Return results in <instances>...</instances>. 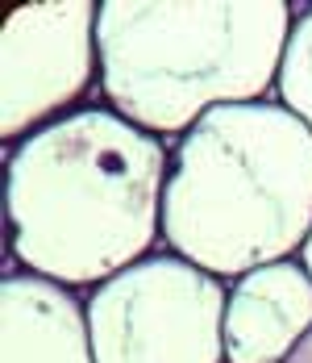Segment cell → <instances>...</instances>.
Instances as JSON below:
<instances>
[{
	"instance_id": "cell-1",
	"label": "cell",
	"mask_w": 312,
	"mask_h": 363,
	"mask_svg": "<svg viewBox=\"0 0 312 363\" xmlns=\"http://www.w3.org/2000/svg\"><path fill=\"white\" fill-rule=\"evenodd\" d=\"M171 143L88 105L4 146L8 255L63 289H100L163 238Z\"/></svg>"
},
{
	"instance_id": "cell-2",
	"label": "cell",
	"mask_w": 312,
	"mask_h": 363,
	"mask_svg": "<svg viewBox=\"0 0 312 363\" xmlns=\"http://www.w3.org/2000/svg\"><path fill=\"white\" fill-rule=\"evenodd\" d=\"M312 238V130L279 101L221 105L171 143L163 247L233 284Z\"/></svg>"
},
{
	"instance_id": "cell-3",
	"label": "cell",
	"mask_w": 312,
	"mask_h": 363,
	"mask_svg": "<svg viewBox=\"0 0 312 363\" xmlns=\"http://www.w3.org/2000/svg\"><path fill=\"white\" fill-rule=\"evenodd\" d=\"M296 9L283 0H104V105L179 143L221 105L275 101Z\"/></svg>"
},
{
	"instance_id": "cell-4",
	"label": "cell",
	"mask_w": 312,
	"mask_h": 363,
	"mask_svg": "<svg viewBox=\"0 0 312 363\" xmlns=\"http://www.w3.org/2000/svg\"><path fill=\"white\" fill-rule=\"evenodd\" d=\"M229 284L158 251L88 292V334L96 363H229Z\"/></svg>"
},
{
	"instance_id": "cell-5",
	"label": "cell",
	"mask_w": 312,
	"mask_h": 363,
	"mask_svg": "<svg viewBox=\"0 0 312 363\" xmlns=\"http://www.w3.org/2000/svg\"><path fill=\"white\" fill-rule=\"evenodd\" d=\"M100 4L92 0H46L21 4L0 30V134L4 146L75 113L92 84H100L96 46Z\"/></svg>"
},
{
	"instance_id": "cell-6",
	"label": "cell",
	"mask_w": 312,
	"mask_h": 363,
	"mask_svg": "<svg viewBox=\"0 0 312 363\" xmlns=\"http://www.w3.org/2000/svg\"><path fill=\"white\" fill-rule=\"evenodd\" d=\"M312 330V272L296 259L267 263L229 284L225 301V359L283 363Z\"/></svg>"
},
{
	"instance_id": "cell-7",
	"label": "cell",
	"mask_w": 312,
	"mask_h": 363,
	"mask_svg": "<svg viewBox=\"0 0 312 363\" xmlns=\"http://www.w3.org/2000/svg\"><path fill=\"white\" fill-rule=\"evenodd\" d=\"M0 363H96L88 305L63 284L8 272L0 289Z\"/></svg>"
},
{
	"instance_id": "cell-8",
	"label": "cell",
	"mask_w": 312,
	"mask_h": 363,
	"mask_svg": "<svg viewBox=\"0 0 312 363\" xmlns=\"http://www.w3.org/2000/svg\"><path fill=\"white\" fill-rule=\"evenodd\" d=\"M275 101L312 130V4L296 9L291 38L283 50V67H279L275 79Z\"/></svg>"
},
{
	"instance_id": "cell-9",
	"label": "cell",
	"mask_w": 312,
	"mask_h": 363,
	"mask_svg": "<svg viewBox=\"0 0 312 363\" xmlns=\"http://www.w3.org/2000/svg\"><path fill=\"white\" fill-rule=\"evenodd\" d=\"M283 363H312V330L296 342V347H291V355H287Z\"/></svg>"
},
{
	"instance_id": "cell-10",
	"label": "cell",
	"mask_w": 312,
	"mask_h": 363,
	"mask_svg": "<svg viewBox=\"0 0 312 363\" xmlns=\"http://www.w3.org/2000/svg\"><path fill=\"white\" fill-rule=\"evenodd\" d=\"M300 263H304V267H308V272H312V238H308V242H304V251H300Z\"/></svg>"
}]
</instances>
